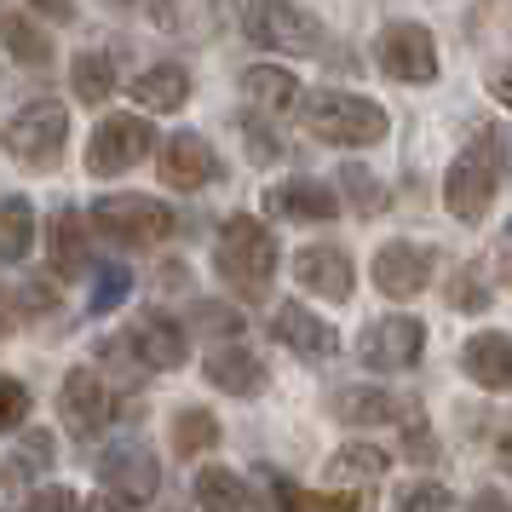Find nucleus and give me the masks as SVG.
<instances>
[{"instance_id":"nucleus-1","label":"nucleus","mask_w":512,"mask_h":512,"mask_svg":"<svg viewBox=\"0 0 512 512\" xmlns=\"http://www.w3.org/2000/svg\"><path fill=\"white\" fill-rule=\"evenodd\" d=\"M305 116V133H317L323 144H340V150H369V144L386 139V110L363 93H340V87H323L294 104Z\"/></svg>"},{"instance_id":"nucleus-2","label":"nucleus","mask_w":512,"mask_h":512,"mask_svg":"<svg viewBox=\"0 0 512 512\" xmlns=\"http://www.w3.org/2000/svg\"><path fill=\"white\" fill-rule=\"evenodd\" d=\"M213 259H219V277L231 282L248 305H259L271 294V277H277V236L265 231L259 219L236 213V219H225Z\"/></svg>"},{"instance_id":"nucleus-3","label":"nucleus","mask_w":512,"mask_h":512,"mask_svg":"<svg viewBox=\"0 0 512 512\" xmlns=\"http://www.w3.org/2000/svg\"><path fill=\"white\" fill-rule=\"evenodd\" d=\"M501 173H507V133L501 127H484L478 133V150H466L461 162L449 167L443 179V208L455 213L461 225H478L501 190Z\"/></svg>"},{"instance_id":"nucleus-4","label":"nucleus","mask_w":512,"mask_h":512,"mask_svg":"<svg viewBox=\"0 0 512 512\" xmlns=\"http://www.w3.org/2000/svg\"><path fill=\"white\" fill-rule=\"evenodd\" d=\"M242 35L254 47L294 52V58H323L328 52V29L294 0H248L242 6Z\"/></svg>"},{"instance_id":"nucleus-5","label":"nucleus","mask_w":512,"mask_h":512,"mask_svg":"<svg viewBox=\"0 0 512 512\" xmlns=\"http://www.w3.org/2000/svg\"><path fill=\"white\" fill-rule=\"evenodd\" d=\"M87 219H93L87 231H104L121 248H156V242H167V236L179 231V213L167 208V202H150V196H133V190L98 196Z\"/></svg>"},{"instance_id":"nucleus-6","label":"nucleus","mask_w":512,"mask_h":512,"mask_svg":"<svg viewBox=\"0 0 512 512\" xmlns=\"http://www.w3.org/2000/svg\"><path fill=\"white\" fill-rule=\"evenodd\" d=\"M64 144H70V116H64L58 98H35L6 121V150L24 167H58Z\"/></svg>"},{"instance_id":"nucleus-7","label":"nucleus","mask_w":512,"mask_h":512,"mask_svg":"<svg viewBox=\"0 0 512 512\" xmlns=\"http://www.w3.org/2000/svg\"><path fill=\"white\" fill-rule=\"evenodd\" d=\"M150 121L144 116H104L93 127V144H87V167H93L98 179H110V173H127V167H139L150 156Z\"/></svg>"},{"instance_id":"nucleus-8","label":"nucleus","mask_w":512,"mask_h":512,"mask_svg":"<svg viewBox=\"0 0 512 512\" xmlns=\"http://www.w3.org/2000/svg\"><path fill=\"white\" fill-rule=\"evenodd\" d=\"M58 415L70 426V438H104L116 420V392L98 380V369H70L58 392Z\"/></svg>"},{"instance_id":"nucleus-9","label":"nucleus","mask_w":512,"mask_h":512,"mask_svg":"<svg viewBox=\"0 0 512 512\" xmlns=\"http://www.w3.org/2000/svg\"><path fill=\"white\" fill-rule=\"evenodd\" d=\"M374 58H380V70L392 75V81H409V87L438 81V47H432L426 24H386Z\"/></svg>"},{"instance_id":"nucleus-10","label":"nucleus","mask_w":512,"mask_h":512,"mask_svg":"<svg viewBox=\"0 0 512 512\" xmlns=\"http://www.w3.org/2000/svg\"><path fill=\"white\" fill-rule=\"evenodd\" d=\"M420 351H426V328L415 317H380L357 334V357L369 363L374 374H392V369H415Z\"/></svg>"},{"instance_id":"nucleus-11","label":"nucleus","mask_w":512,"mask_h":512,"mask_svg":"<svg viewBox=\"0 0 512 512\" xmlns=\"http://www.w3.org/2000/svg\"><path fill=\"white\" fill-rule=\"evenodd\" d=\"M432 265H438V254L420 248V242H380V254H374V288L386 300H415L420 288L432 282Z\"/></svg>"},{"instance_id":"nucleus-12","label":"nucleus","mask_w":512,"mask_h":512,"mask_svg":"<svg viewBox=\"0 0 512 512\" xmlns=\"http://www.w3.org/2000/svg\"><path fill=\"white\" fill-rule=\"evenodd\" d=\"M98 484L110 489L116 501H150V495L162 489V472L150 461V449L121 443V449H104V455H98Z\"/></svg>"},{"instance_id":"nucleus-13","label":"nucleus","mask_w":512,"mask_h":512,"mask_svg":"<svg viewBox=\"0 0 512 512\" xmlns=\"http://www.w3.org/2000/svg\"><path fill=\"white\" fill-rule=\"evenodd\" d=\"M294 282L300 288H311V294H323V300H351V288H357V277H351V254L346 248H334V242H311V248H300L294 254Z\"/></svg>"},{"instance_id":"nucleus-14","label":"nucleus","mask_w":512,"mask_h":512,"mask_svg":"<svg viewBox=\"0 0 512 512\" xmlns=\"http://www.w3.org/2000/svg\"><path fill=\"white\" fill-rule=\"evenodd\" d=\"M133 340V357H139L144 369H185V357H190V334L167 311H144L139 317V328L127 334Z\"/></svg>"},{"instance_id":"nucleus-15","label":"nucleus","mask_w":512,"mask_h":512,"mask_svg":"<svg viewBox=\"0 0 512 512\" xmlns=\"http://www.w3.org/2000/svg\"><path fill=\"white\" fill-rule=\"evenodd\" d=\"M47 254H52V282H75L93 271V231L75 208H64L47 225Z\"/></svg>"},{"instance_id":"nucleus-16","label":"nucleus","mask_w":512,"mask_h":512,"mask_svg":"<svg viewBox=\"0 0 512 512\" xmlns=\"http://www.w3.org/2000/svg\"><path fill=\"white\" fill-rule=\"evenodd\" d=\"M265 213L271 219H305V225H323L340 213V196L323 185V179H282V185L265 190Z\"/></svg>"},{"instance_id":"nucleus-17","label":"nucleus","mask_w":512,"mask_h":512,"mask_svg":"<svg viewBox=\"0 0 512 512\" xmlns=\"http://www.w3.org/2000/svg\"><path fill=\"white\" fill-rule=\"evenodd\" d=\"M162 179L173 190H202L219 179V156H213L208 139H196V133H173L162 144Z\"/></svg>"},{"instance_id":"nucleus-18","label":"nucleus","mask_w":512,"mask_h":512,"mask_svg":"<svg viewBox=\"0 0 512 512\" xmlns=\"http://www.w3.org/2000/svg\"><path fill=\"white\" fill-rule=\"evenodd\" d=\"M271 340L288 346V351H300V357H334V351H340V334H334L317 311H305V305H277Z\"/></svg>"},{"instance_id":"nucleus-19","label":"nucleus","mask_w":512,"mask_h":512,"mask_svg":"<svg viewBox=\"0 0 512 512\" xmlns=\"http://www.w3.org/2000/svg\"><path fill=\"white\" fill-rule=\"evenodd\" d=\"M202 374H208L219 392H231V397H254V392H265V363H259L248 346H219L202 363Z\"/></svg>"},{"instance_id":"nucleus-20","label":"nucleus","mask_w":512,"mask_h":512,"mask_svg":"<svg viewBox=\"0 0 512 512\" xmlns=\"http://www.w3.org/2000/svg\"><path fill=\"white\" fill-rule=\"evenodd\" d=\"M403 397H392L386 386H346V392H334V415L346 420V426H392L403 420Z\"/></svg>"},{"instance_id":"nucleus-21","label":"nucleus","mask_w":512,"mask_h":512,"mask_svg":"<svg viewBox=\"0 0 512 512\" xmlns=\"http://www.w3.org/2000/svg\"><path fill=\"white\" fill-rule=\"evenodd\" d=\"M127 93L139 98L150 116H173V110H185V98H190V75L179 64H150Z\"/></svg>"},{"instance_id":"nucleus-22","label":"nucleus","mask_w":512,"mask_h":512,"mask_svg":"<svg viewBox=\"0 0 512 512\" xmlns=\"http://www.w3.org/2000/svg\"><path fill=\"white\" fill-rule=\"evenodd\" d=\"M461 369L484 386V392H507V380H512V369H507V334H472L466 340V351H461Z\"/></svg>"},{"instance_id":"nucleus-23","label":"nucleus","mask_w":512,"mask_h":512,"mask_svg":"<svg viewBox=\"0 0 512 512\" xmlns=\"http://www.w3.org/2000/svg\"><path fill=\"white\" fill-rule=\"evenodd\" d=\"M242 93H248V104H259V110L288 116V110L300 104V81L288 70H277V64H254V70H242Z\"/></svg>"},{"instance_id":"nucleus-24","label":"nucleus","mask_w":512,"mask_h":512,"mask_svg":"<svg viewBox=\"0 0 512 512\" xmlns=\"http://www.w3.org/2000/svg\"><path fill=\"white\" fill-rule=\"evenodd\" d=\"M386 466H392L386 449H374V443H346V449H334V461H328V484H380Z\"/></svg>"},{"instance_id":"nucleus-25","label":"nucleus","mask_w":512,"mask_h":512,"mask_svg":"<svg viewBox=\"0 0 512 512\" xmlns=\"http://www.w3.org/2000/svg\"><path fill=\"white\" fill-rule=\"evenodd\" d=\"M190 495H196L202 512H248V484L236 472H225V466H202Z\"/></svg>"},{"instance_id":"nucleus-26","label":"nucleus","mask_w":512,"mask_h":512,"mask_svg":"<svg viewBox=\"0 0 512 512\" xmlns=\"http://www.w3.org/2000/svg\"><path fill=\"white\" fill-rule=\"evenodd\" d=\"M29 242H35V208H29V196H0V259L18 265L29 254Z\"/></svg>"},{"instance_id":"nucleus-27","label":"nucleus","mask_w":512,"mask_h":512,"mask_svg":"<svg viewBox=\"0 0 512 512\" xmlns=\"http://www.w3.org/2000/svg\"><path fill=\"white\" fill-rule=\"evenodd\" d=\"M0 41H6V52H12L18 64H29V70H47V64H52V41L29 24V18L0 12Z\"/></svg>"},{"instance_id":"nucleus-28","label":"nucleus","mask_w":512,"mask_h":512,"mask_svg":"<svg viewBox=\"0 0 512 512\" xmlns=\"http://www.w3.org/2000/svg\"><path fill=\"white\" fill-rule=\"evenodd\" d=\"M173 455H185V461H196V455H208L213 443H219V420L208 415V409H179L173 415Z\"/></svg>"},{"instance_id":"nucleus-29","label":"nucleus","mask_w":512,"mask_h":512,"mask_svg":"<svg viewBox=\"0 0 512 512\" xmlns=\"http://www.w3.org/2000/svg\"><path fill=\"white\" fill-rule=\"evenodd\" d=\"M70 87H75L81 104H104V98L116 93V64H110L104 52H81L75 70H70Z\"/></svg>"},{"instance_id":"nucleus-30","label":"nucleus","mask_w":512,"mask_h":512,"mask_svg":"<svg viewBox=\"0 0 512 512\" xmlns=\"http://www.w3.org/2000/svg\"><path fill=\"white\" fill-rule=\"evenodd\" d=\"M248 507H259V512H300V489L288 484L271 461H259L254 466V489H248Z\"/></svg>"},{"instance_id":"nucleus-31","label":"nucleus","mask_w":512,"mask_h":512,"mask_svg":"<svg viewBox=\"0 0 512 512\" xmlns=\"http://www.w3.org/2000/svg\"><path fill=\"white\" fill-rule=\"evenodd\" d=\"M340 190H346V202L357 213H363V219H374V213H386V185H380V179H374L369 167H340ZM340 190H334V196H340Z\"/></svg>"},{"instance_id":"nucleus-32","label":"nucleus","mask_w":512,"mask_h":512,"mask_svg":"<svg viewBox=\"0 0 512 512\" xmlns=\"http://www.w3.org/2000/svg\"><path fill=\"white\" fill-rule=\"evenodd\" d=\"M98 363H104V374H98L104 386H110V380H121V386H139V374H144V363L133 357V340H127V334L104 340V346H98Z\"/></svg>"},{"instance_id":"nucleus-33","label":"nucleus","mask_w":512,"mask_h":512,"mask_svg":"<svg viewBox=\"0 0 512 512\" xmlns=\"http://www.w3.org/2000/svg\"><path fill=\"white\" fill-rule=\"evenodd\" d=\"M133 294V271H121V265H104L93 277V294H87V305H93V317H110L121 300Z\"/></svg>"},{"instance_id":"nucleus-34","label":"nucleus","mask_w":512,"mask_h":512,"mask_svg":"<svg viewBox=\"0 0 512 512\" xmlns=\"http://www.w3.org/2000/svg\"><path fill=\"white\" fill-rule=\"evenodd\" d=\"M196 328L202 334H219V340H242V311L219 300H196Z\"/></svg>"},{"instance_id":"nucleus-35","label":"nucleus","mask_w":512,"mask_h":512,"mask_svg":"<svg viewBox=\"0 0 512 512\" xmlns=\"http://www.w3.org/2000/svg\"><path fill=\"white\" fill-rule=\"evenodd\" d=\"M397 512H455V495L443 484H409L397 495Z\"/></svg>"},{"instance_id":"nucleus-36","label":"nucleus","mask_w":512,"mask_h":512,"mask_svg":"<svg viewBox=\"0 0 512 512\" xmlns=\"http://www.w3.org/2000/svg\"><path fill=\"white\" fill-rule=\"evenodd\" d=\"M449 305H455V311H484V305H489V282L478 277V265H466L461 277H455V288H449Z\"/></svg>"},{"instance_id":"nucleus-37","label":"nucleus","mask_w":512,"mask_h":512,"mask_svg":"<svg viewBox=\"0 0 512 512\" xmlns=\"http://www.w3.org/2000/svg\"><path fill=\"white\" fill-rule=\"evenodd\" d=\"M24 415H29V386H18L12 374H0V432L24 426Z\"/></svg>"},{"instance_id":"nucleus-38","label":"nucleus","mask_w":512,"mask_h":512,"mask_svg":"<svg viewBox=\"0 0 512 512\" xmlns=\"http://www.w3.org/2000/svg\"><path fill=\"white\" fill-rule=\"evenodd\" d=\"M24 512H87V501H81V495H75V489H35V495H29L24 501Z\"/></svg>"},{"instance_id":"nucleus-39","label":"nucleus","mask_w":512,"mask_h":512,"mask_svg":"<svg viewBox=\"0 0 512 512\" xmlns=\"http://www.w3.org/2000/svg\"><path fill=\"white\" fill-rule=\"evenodd\" d=\"M18 466H24V472H47L52 466V432H29V438L18 443Z\"/></svg>"},{"instance_id":"nucleus-40","label":"nucleus","mask_w":512,"mask_h":512,"mask_svg":"<svg viewBox=\"0 0 512 512\" xmlns=\"http://www.w3.org/2000/svg\"><path fill=\"white\" fill-rule=\"evenodd\" d=\"M300 512H357V495L351 489H317V495H300Z\"/></svg>"},{"instance_id":"nucleus-41","label":"nucleus","mask_w":512,"mask_h":512,"mask_svg":"<svg viewBox=\"0 0 512 512\" xmlns=\"http://www.w3.org/2000/svg\"><path fill=\"white\" fill-rule=\"evenodd\" d=\"M242 133H248V144H254V156H259V162H277V156H282V144L271 139V127H265V121L242 116Z\"/></svg>"},{"instance_id":"nucleus-42","label":"nucleus","mask_w":512,"mask_h":512,"mask_svg":"<svg viewBox=\"0 0 512 512\" xmlns=\"http://www.w3.org/2000/svg\"><path fill=\"white\" fill-rule=\"evenodd\" d=\"M52 294H58V282H52V277H35V282H24V294H18V305H24V311H47V305H52Z\"/></svg>"},{"instance_id":"nucleus-43","label":"nucleus","mask_w":512,"mask_h":512,"mask_svg":"<svg viewBox=\"0 0 512 512\" xmlns=\"http://www.w3.org/2000/svg\"><path fill=\"white\" fill-rule=\"evenodd\" d=\"M121 6H139V12H144V18H150L156 29H173V24H179V12H173V0H121Z\"/></svg>"},{"instance_id":"nucleus-44","label":"nucleus","mask_w":512,"mask_h":512,"mask_svg":"<svg viewBox=\"0 0 512 512\" xmlns=\"http://www.w3.org/2000/svg\"><path fill=\"white\" fill-rule=\"evenodd\" d=\"M409 461H438V438H432V432H426V426H409Z\"/></svg>"},{"instance_id":"nucleus-45","label":"nucleus","mask_w":512,"mask_h":512,"mask_svg":"<svg viewBox=\"0 0 512 512\" xmlns=\"http://www.w3.org/2000/svg\"><path fill=\"white\" fill-rule=\"evenodd\" d=\"M18 507H24V489H18V472L6 466L0 472V512H18Z\"/></svg>"},{"instance_id":"nucleus-46","label":"nucleus","mask_w":512,"mask_h":512,"mask_svg":"<svg viewBox=\"0 0 512 512\" xmlns=\"http://www.w3.org/2000/svg\"><path fill=\"white\" fill-rule=\"evenodd\" d=\"M35 12H47V18H58V24H70L75 18V0H29Z\"/></svg>"},{"instance_id":"nucleus-47","label":"nucleus","mask_w":512,"mask_h":512,"mask_svg":"<svg viewBox=\"0 0 512 512\" xmlns=\"http://www.w3.org/2000/svg\"><path fill=\"white\" fill-rule=\"evenodd\" d=\"M466 512H507V495H501V489H484V495H472Z\"/></svg>"},{"instance_id":"nucleus-48","label":"nucleus","mask_w":512,"mask_h":512,"mask_svg":"<svg viewBox=\"0 0 512 512\" xmlns=\"http://www.w3.org/2000/svg\"><path fill=\"white\" fill-rule=\"evenodd\" d=\"M12 334V300H6V288H0V340Z\"/></svg>"},{"instance_id":"nucleus-49","label":"nucleus","mask_w":512,"mask_h":512,"mask_svg":"<svg viewBox=\"0 0 512 512\" xmlns=\"http://www.w3.org/2000/svg\"><path fill=\"white\" fill-rule=\"evenodd\" d=\"M87 512H133V507H121V501H93Z\"/></svg>"}]
</instances>
